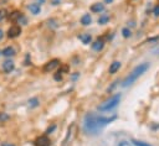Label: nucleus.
I'll return each mask as SVG.
<instances>
[{"label": "nucleus", "mask_w": 159, "mask_h": 146, "mask_svg": "<svg viewBox=\"0 0 159 146\" xmlns=\"http://www.w3.org/2000/svg\"><path fill=\"white\" fill-rule=\"evenodd\" d=\"M117 146H133V144H132V142H129V141L122 140V141H119V142L117 144Z\"/></svg>", "instance_id": "412c9836"}, {"label": "nucleus", "mask_w": 159, "mask_h": 146, "mask_svg": "<svg viewBox=\"0 0 159 146\" xmlns=\"http://www.w3.org/2000/svg\"><path fill=\"white\" fill-rule=\"evenodd\" d=\"M78 38H80V40L82 41V43H84V45H88V43H91V41H92V37H91L89 33H82V35L78 36Z\"/></svg>", "instance_id": "f8f14e48"}, {"label": "nucleus", "mask_w": 159, "mask_h": 146, "mask_svg": "<svg viewBox=\"0 0 159 146\" xmlns=\"http://www.w3.org/2000/svg\"><path fill=\"white\" fill-rule=\"evenodd\" d=\"M104 1H106V2H108V4H109V2H112V1H113V0H104Z\"/></svg>", "instance_id": "7c9ffc66"}, {"label": "nucleus", "mask_w": 159, "mask_h": 146, "mask_svg": "<svg viewBox=\"0 0 159 146\" xmlns=\"http://www.w3.org/2000/svg\"><path fill=\"white\" fill-rule=\"evenodd\" d=\"M119 68H120V62H119V61H114V62H112L111 66H109V73H111V74H114Z\"/></svg>", "instance_id": "9d476101"}, {"label": "nucleus", "mask_w": 159, "mask_h": 146, "mask_svg": "<svg viewBox=\"0 0 159 146\" xmlns=\"http://www.w3.org/2000/svg\"><path fill=\"white\" fill-rule=\"evenodd\" d=\"M68 69H70V67H68L67 64H63V66H61V67H60L58 73H67V72H68Z\"/></svg>", "instance_id": "aec40b11"}, {"label": "nucleus", "mask_w": 159, "mask_h": 146, "mask_svg": "<svg viewBox=\"0 0 159 146\" xmlns=\"http://www.w3.org/2000/svg\"><path fill=\"white\" fill-rule=\"evenodd\" d=\"M34 144L35 146H51V140L46 135H42V136H39Z\"/></svg>", "instance_id": "423d86ee"}, {"label": "nucleus", "mask_w": 159, "mask_h": 146, "mask_svg": "<svg viewBox=\"0 0 159 146\" xmlns=\"http://www.w3.org/2000/svg\"><path fill=\"white\" fill-rule=\"evenodd\" d=\"M1 54L2 56H5V57H11V56H14L15 54V49L12 48V47H5L2 51H1Z\"/></svg>", "instance_id": "ddd939ff"}, {"label": "nucleus", "mask_w": 159, "mask_h": 146, "mask_svg": "<svg viewBox=\"0 0 159 146\" xmlns=\"http://www.w3.org/2000/svg\"><path fill=\"white\" fill-rule=\"evenodd\" d=\"M55 129H56V126H55V125H52L51 127H48V129L46 130V134H50V132H51V131H53Z\"/></svg>", "instance_id": "b1692460"}, {"label": "nucleus", "mask_w": 159, "mask_h": 146, "mask_svg": "<svg viewBox=\"0 0 159 146\" xmlns=\"http://www.w3.org/2000/svg\"><path fill=\"white\" fill-rule=\"evenodd\" d=\"M37 105H39V99L37 98H32V99L29 100V106L30 108H35Z\"/></svg>", "instance_id": "f3484780"}, {"label": "nucleus", "mask_w": 159, "mask_h": 146, "mask_svg": "<svg viewBox=\"0 0 159 146\" xmlns=\"http://www.w3.org/2000/svg\"><path fill=\"white\" fill-rule=\"evenodd\" d=\"M51 2H52L53 5H58V4L61 2V0H51Z\"/></svg>", "instance_id": "bb28decb"}, {"label": "nucleus", "mask_w": 159, "mask_h": 146, "mask_svg": "<svg viewBox=\"0 0 159 146\" xmlns=\"http://www.w3.org/2000/svg\"><path fill=\"white\" fill-rule=\"evenodd\" d=\"M1 146H14V145L12 144H9V142H4Z\"/></svg>", "instance_id": "cd10ccee"}, {"label": "nucleus", "mask_w": 159, "mask_h": 146, "mask_svg": "<svg viewBox=\"0 0 159 146\" xmlns=\"http://www.w3.org/2000/svg\"><path fill=\"white\" fill-rule=\"evenodd\" d=\"M132 144H133L134 146H152L149 142H144V141L135 140V139H133V140H132Z\"/></svg>", "instance_id": "dca6fc26"}, {"label": "nucleus", "mask_w": 159, "mask_h": 146, "mask_svg": "<svg viewBox=\"0 0 159 146\" xmlns=\"http://www.w3.org/2000/svg\"><path fill=\"white\" fill-rule=\"evenodd\" d=\"M104 10V5L102 2H94L91 5V11L92 12H96V14H99Z\"/></svg>", "instance_id": "1a4fd4ad"}, {"label": "nucleus", "mask_w": 159, "mask_h": 146, "mask_svg": "<svg viewBox=\"0 0 159 146\" xmlns=\"http://www.w3.org/2000/svg\"><path fill=\"white\" fill-rule=\"evenodd\" d=\"M148 68H149V63H140L139 66H137V67L129 73V75L123 80L122 85H123V87H128V85L133 84L142 74H144V73L148 71Z\"/></svg>", "instance_id": "f03ea898"}, {"label": "nucleus", "mask_w": 159, "mask_h": 146, "mask_svg": "<svg viewBox=\"0 0 159 146\" xmlns=\"http://www.w3.org/2000/svg\"><path fill=\"white\" fill-rule=\"evenodd\" d=\"M2 37H4V32H2V30L0 28V40H1Z\"/></svg>", "instance_id": "c756f323"}, {"label": "nucleus", "mask_w": 159, "mask_h": 146, "mask_svg": "<svg viewBox=\"0 0 159 146\" xmlns=\"http://www.w3.org/2000/svg\"><path fill=\"white\" fill-rule=\"evenodd\" d=\"M45 2V0H37L36 1V4H39V5H41V4H43Z\"/></svg>", "instance_id": "c85d7f7f"}, {"label": "nucleus", "mask_w": 159, "mask_h": 146, "mask_svg": "<svg viewBox=\"0 0 159 146\" xmlns=\"http://www.w3.org/2000/svg\"><path fill=\"white\" fill-rule=\"evenodd\" d=\"M5 16H6V10L1 9V10H0V21H2V20L5 19Z\"/></svg>", "instance_id": "5701e85b"}, {"label": "nucleus", "mask_w": 159, "mask_h": 146, "mask_svg": "<svg viewBox=\"0 0 159 146\" xmlns=\"http://www.w3.org/2000/svg\"><path fill=\"white\" fill-rule=\"evenodd\" d=\"M9 119V115L5 114V113H0V121H5Z\"/></svg>", "instance_id": "4be33fe9"}, {"label": "nucleus", "mask_w": 159, "mask_h": 146, "mask_svg": "<svg viewBox=\"0 0 159 146\" xmlns=\"http://www.w3.org/2000/svg\"><path fill=\"white\" fill-rule=\"evenodd\" d=\"M22 16H24L22 12H20V11H12V12L9 15V20H10L11 22H19Z\"/></svg>", "instance_id": "6e6552de"}, {"label": "nucleus", "mask_w": 159, "mask_h": 146, "mask_svg": "<svg viewBox=\"0 0 159 146\" xmlns=\"http://www.w3.org/2000/svg\"><path fill=\"white\" fill-rule=\"evenodd\" d=\"M157 52H158V54H159V48H158V51H157Z\"/></svg>", "instance_id": "2f4dec72"}, {"label": "nucleus", "mask_w": 159, "mask_h": 146, "mask_svg": "<svg viewBox=\"0 0 159 146\" xmlns=\"http://www.w3.org/2000/svg\"><path fill=\"white\" fill-rule=\"evenodd\" d=\"M61 78H62V75H61V74L57 72V73L55 74V79H56V80H61Z\"/></svg>", "instance_id": "393cba45"}, {"label": "nucleus", "mask_w": 159, "mask_h": 146, "mask_svg": "<svg viewBox=\"0 0 159 146\" xmlns=\"http://www.w3.org/2000/svg\"><path fill=\"white\" fill-rule=\"evenodd\" d=\"M20 33H21V26L20 25H12L9 27L6 36L9 38H16L17 36H20Z\"/></svg>", "instance_id": "39448f33"}, {"label": "nucleus", "mask_w": 159, "mask_h": 146, "mask_svg": "<svg viewBox=\"0 0 159 146\" xmlns=\"http://www.w3.org/2000/svg\"><path fill=\"white\" fill-rule=\"evenodd\" d=\"M58 66H60V59L53 58V59H51V61H48V62L45 63V66L42 67V72L43 73H50L53 69H56Z\"/></svg>", "instance_id": "20e7f679"}, {"label": "nucleus", "mask_w": 159, "mask_h": 146, "mask_svg": "<svg viewBox=\"0 0 159 146\" xmlns=\"http://www.w3.org/2000/svg\"><path fill=\"white\" fill-rule=\"evenodd\" d=\"M122 35H123V37H125V38H128V37H130V30L129 28H123L122 30Z\"/></svg>", "instance_id": "6ab92c4d"}, {"label": "nucleus", "mask_w": 159, "mask_h": 146, "mask_svg": "<svg viewBox=\"0 0 159 146\" xmlns=\"http://www.w3.org/2000/svg\"><path fill=\"white\" fill-rule=\"evenodd\" d=\"M108 20H109V16H108V15H103V16H101V17L98 19V24L103 25V24L108 22Z\"/></svg>", "instance_id": "a211bd4d"}, {"label": "nucleus", "mask_w": 159, "mask_h": 146, "mask_svg": "<svg viewBox=\"0 0 159 146\" xmlns=\"http://www.w3.org/2000/svg\"><path fill=\"white\" fill-rule=\"evenodd\" d=\"M14 68H15V63H14V61H11V59H7V61H5V62L2 63V71H4L5 73L12 72Z\"/></svg>", "instance_id": "0eeeda50"}, {"label": "nucleus", "mask_w": 159, "mask_h": 146, "mask_svg": "<svg viewBox=\"0 0 159 146\" xmlns=\"http://www.w3.org/2000/svg\"><path fill=\"white\" fill-rule=\"evenodd\" d=\"M103 46H104L103 40H97L94 43H92V48H93L94 51H101V49L103 48Z\"/></svg>", "instance_id": "4468645a"}, {"label": "nucleus", "mask_w": 159, "mask_h": 146, "mask_svg": "<svg viewBox=\"0 0 159 146\" xmlns=\"http://www.w3.org/2000/svg\"><path fill=\"white\" fill-rule=\"evenodd\" d=\"M119 100H120V94H114V95H112L109 99H107V100H104L103 103H101V104L98 105V110H99V111H109V110L114 109V108L118 105Z\"/></svg>", "instance_id": "7ed1b4c3"}, {"label": "nucleus", "mask_w": 159, "mask_h": 146, "mask_svg": "<svg viewBox=\"0 0 159 146\" xmlns=\"http://www.w3.org/2000/svg\"><path fill=\"white\" fill-rule=\"evenodd\" d=\"M154 15H155V16H159V5L155 6V9H154Z\"/></svg>", "instance_id": "a878e982"}, {"label": "nucleus", "mask_w": 159, "mask_h": 146, "mask_svg": "<svg viewBox=\"0 0 159 146\" xmlns=\"http://www.w3.org/2000/svg\"><path fill=\"white\" fill-rule=\"evenodd\" d=\"M29 10H30L34 15H37V14H40V11H41V6H40L39 4H36V2H34V4L29 5Z\"/></svg>", "instance_id": "9b49d317"}, {"label": "nucleus", "mask_w": 159, "mask_h": 146, "mask_svg": "<svg viewBox=\"0 0 159 146\" xmlns=\"http://www.w3.org/2000/svg\"><path fill=\"white\" fill-rule=\"evenodd\" d=\"M116 118H117L116 115H113V116H98L93 113H88L84 116V120H83V129L87 134L96 135L106 125H108L109 122L116 120Z\"/></svg>", "instance_id": "f257e3e1"}, {"label": "nucleus", "mask_w": 159, "mask_h": 146, "mask_svg": "<svg viewBox=\"0 0 159 146\" xmlns=\"http://www.w3.org/2000/svg\"><path fill=\"white\" fill-rule=\"evenodd\" d=\"M91 22H92V19H91L89 14H84V15L81 17V24H82V25L87 26V25H89Z\"/></svg>", "instance_id": "2eb2a0df"}]
</instances>
